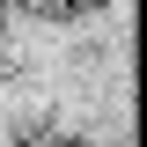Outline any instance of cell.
<instances>
[{"label": "cell", "mask_w": 147, "mask_h": 147, "mask_svg": "<svg viewBox=\"0 0 147 147\" xmlns=\"http://www.w3.org/2000/svg\"><path fill=\"white\" fill-rule=\"evenodd\" d=\"M15 15H37V22H81L96 15V7H110V0H7Z\"/></svg>", "instance_id": "obj_1"}]
</instances>
